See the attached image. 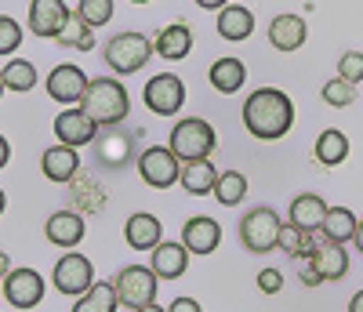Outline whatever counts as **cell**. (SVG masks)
<instances>
[{"label": "cell", "instance_id": "19", "mask_svg": "<svg viewBox=\"0 0 363 312\" xmlns=\"http://www.w3.org/2000/svg\"><path fill=\"white\" fill-rule=\"evenodd\" d=\"M153 258H149V269H153L160 279H178L182 272H186V265H189V251H186V243H167V240H160L153 251H149Z\"/></svg>", "mask_w": 363, "mask_h": 312}, {"label": "cell", "instance_id": "41", "mask_svg": "<svg viewBox=\"0 0 363 312\" xmlns=\"http://www.w3.org/2000/svg\"><path fill=\"white\" fill-rule=\"evenodd\" d=\"M349 312H363V291H356V294H352V301H349Z\"/></svg>", "mask_w": 363, "mask_h": 312}, {"label": "cell", "instance_id": "16", "mask_svg": "<svg viewBox=\"0 0 363 312\" xmlns=\"http://www.w3.org/2000/svg\"><path fill=\"white\" fill-rule=\"evenodd\" d=\"M306 40H309V26L301 15L287 11V15H277L269 22V44L277 51H298Z\"/></svg>", "mask_w": 363, "mask_h": 312}, {"label": "cell", "instance_id": "11", "mask_svg": "<svg viewBox=\"0 0 363 312\" xmlns=\"http://www.w3.org/2000/svg\"><path fill=\"white\" fill-rule=\"evenodd\" d=\"M0 287H4V301L15 308H37L44 301V276L37 269H11Z\"/></svg>", "mask_w": 363, "mask_h": 312}, {"label": "cell", "instance_id": "9", "mask_svg": "<svg viewBox=\"0 0 363 312\" xmlns=\"http://www.w3.org/2000/svg\"><path fill=\"white\" fill-rule=\"evenodd\" d=\"M142 99H145L149 113L174 116L182 106H186V84H182V77H174V73H157L153 80L145 84Z\"/></svg>", "mask_w": 363, "mask_h": 312}, {"label": "cell", "instance_id": "28", "mask_svg": "<svg viewBox=\"0 0 363 312\" xmlns=\"http://www.w3.org/2000/svg\"><path fill=\"white\" fill-rule=\"evenodd\" d=\"M55 40L66 44V48H77V51H91V48H95V26H87L77 11H69L62 33H58Z\"/></svg>", "mask_w": 363, "mask_h": 312}, {"label": "cell", "instance_id": "13", "mask_svg": "<svg viewBox=\"0 0 363 312\" xmlns=\"http://www.w3.org/2000/svg\"><path fill=\"white\" fill-rule=\"evenodd\" d=\"M69 18L66 0H29V29L40 40H55Z\"/></svg>", "mask_w": 363, "mask_h": 312}, {"label": "cell", "instance_id": "24", "mask_svg": "<svg viewBox=\"0 0 363 312\" xmlns=\"http://www.w3.org/2000/svg\"><path fill=\"white\" fill-rule=\"evenodd\" d=\"M207 80H211V87H215V91H222V95H236V91L244 87V80H247V66L240 58L225 55L218 62H211Z\"/></svg>", "mask_w": 363, "mask_h": 312}, {"label": "cell", "instance_id": "32", "mask_svg": "<svg viewBox=\"0 0 363 312\" xmlns=\"http://www.w3.org/2000/svg\"><path fill=\"white\" fill-rule=\"evenodd\" d=\"M313 243H316L313 233H306V229H298V225L287 222V225L280 229V243H277V247H280L284 255H291V258H309Z\"/></svg>", "mask_w": 363, "mask_h": 312}, {"label": "cell", "instance_id": "44", "mask_svg": "<svg viewBox=\"0 0 363 312\" xmlns=\"http://www.w3.org/2000/svg\"><path fill=\"white\" fill-rule=\"evenodd\" d=\"M11 272V265H8V255H0V276H8Z\"/></svg>", "mask_w": 363, "mask_h": 312}, {"label": "cell", "instance_id": "37", "mask_svg": "<svg viewBox=\"0 0 363 312\" xmlns=\"http://www.w3.org/2000/svg\"><path fill=\"white\" fill-rule=\"evenodd\" d=\"M258 291H262V294H280V291H284V272L262 269V272H258Z\"/></svg>", "mask_w": 363, "mask_h": 312}, {"label": "cell", "instance_id": "5", "mask_svg": "<svg viewBox=\"0 0 363 312\" xmlns=\"http://www.w3.org/2000/svg\"><path fill=\"white\" fill-rule=\"evenodd\" d=\"M280 229H284V222H280L277 211L255 207L240 218V243H244L251 255H269V251H277V243H280Z\"/></svg>", "mask_w": 363, "mask_h": 312}, {"label": "cell", "instance_id": "17", "mask_svg": "<svg viewBox=\"0 0 363 312\" xmlns=\"http://www.w3.org/2000/svg\"><path fill=\"white\" fill-rule=\"evenodd\" d=\"M40 171H44V178L48 182H73L77 178V171H80V156H77V149L73 145H51V149H44V156H40Z\"/></svg>", "mask_w": 363, "mask_h": 312}, {"label": "cell", "instance_id": "40", "mask_svg": "<svg viewBox=\"0 0 363 312\" xmlns=\"http://www.w3.org/2000/svg\"><path fill=\"white\" fill-rule=\"evenodd\" d=\"M8 160H11V145H8L4 135H0V167H8Z\"/></svg>", "mask_w": 363, "mask_h": 312}, {"label": "cell", "instance_id": "39", "mask_svg": "<svg viewBox=\"0 0 363 312\" xmlns=\"http://www.w3.org/2000/svg\"><path fill=\"white\" fill-rule=\"evenodd\" d=\"M229 4V0H196V8H203V11H222Z\"/></svg>", "mask_w": 363, "mask_h": 312}, {"label": "cell", "instance_id": "25", "mask_svg": "<svg viewBox=\"0 0 363 312\" xmlns=\"http://www.w3.org/2000/svg\"><path fill=\"white\" fill-rule=\"evenodd\" d=\"M182 189L193 193V196H207V193H215V185H218V171L215 164H211V156L207 160H189V164H182Z\"/></svg>", "mask_w": 363, "mask_h": 312}, {"label": "cell", "instance_id": "26", "mask_svg": "<svg viewBox=\"0 0 363 312\" xmlns=\"http://www.w3.org/2000/svg\"><path fill=\"white\" fill-rule=\"evenodd\" d=\"M356 225H359V218L349 207H330L327 218H323V225H320V236L335 240V243H352Z\"/></svg>", "mask_w": 363, "mask_h": 312}, {"label": "cell", "instance_id": "42", "mask_svg": "<svg viewBox=\"0 0 363 312\" xmlns=\"http://www.w3.org/2000/svg\"><path fill=\"white\" fill-rule=\"evenodd\" d=\"M352 243H356V251L363 255V218H359V225H356V236H352Z\"/></svg>", "mask_w": 363, "mask_h": 312}, {"label": "cell", "instance_id": "7", "mask_svg": "<svg viewBox=\"0 0 363 312\" xmlns=\"http://www.w3.org/2000/svg\"><path fill=\"white\" fill-rule=\"evenodd\" d=\"M138 174L149 189H171L182 174V160L167 149V145H149L138 156Z\"/></svg>", "mask_w": 363, "mask_h": 312}, {"label": "cell", "instance_id": "45", "mask_svg": "<svg viewBox=\"0 0 363 312\" xmlns=\"http://www.w3.org/2000/svg\"><path fill=\"white\" fill-rule=\"evenodd\" d=\"M4 207H8V196H4V189H0V214H4Z\"/></svg>", "mask_w": 363, "mask_h": 312}, {"label": "cell", "instance_id": "6", "mask_svg": "<svg viewBox=\"0 0 363 312\" xmlns=\"http://www.w3.org/2000/svg\"><path fill=\"white\" fill-rule=\"evenodd\" d=\"M157 284H160V276L149 265H128V269H120L116 279H113L120 305H128V308H142L149 301H157Z\"/></svg>", "mask_w": 363, "mask_h": 312}, {"label": "cell", "instance_id": "12", "mask_svg": "<svg viewBox=\"0 0 363 312\" xmlns=\"http://www.w3.org/2000/svg\"><path fill=\"white\" fill-rule=\"evenodd\" d=\"M306 265L323 279V284H330V279H342V276L349 272V255H345V247H342V243L320 236V240L313 243V251H309Z\"/></svg>", "mask_w": 363, "mask_h": 312}, {"label": "cell", "instance_id": "15", "mask_svg": "<svg viewBox=\"0 0 363 312\" xmlns=\"http://www.w3.org/2000/svg\"><path fill=\"white\" fill-rule=\"evenodd\" d=\"M182 243H186L189 255H215L222 243V225L211 214H196L182 225Z\"/></svg>", "mask_w": 363, "mask_h": 312}, {"label": "cell", "instance_id": "35", "mask_svg": "<svg viewBox=\"0 0 363 312\" xmlns=\"http://www.w3.org/2000/svg\"><path fill=\"white\" fill-rule=\"evenodd\" d=\"M22 44V26L11 15H0V55H15Z\"/></svg>", "mask_w": 363, "mask_h": 312}, {"label": "cell", "instance_id": "46", "mask_svg": "<svg viewBox=\"0 0 363 312\" xmlns=\"http://www.w3.org/2000/svg\"><path fill=\"white\" fill-rule=\"evenodd\" d=\"M0 99H4V80H0Z\"/></svg>", "mask_w": 363, "mask_h": 312}, {"label": "cell", "instance_id": "20", "mask_svg": "<svg viewBox=\"0 0 363 312\" xmlns=\"http://www.w3.org/2000/svg\"><path fill=\"white\" fill-rule=\"evenodd\" d=\"M327 200L320 196V193H301V196H294L291 200V218L287 222L291 225H298V229H306V233H320V225H323V218H327Z\"/></svg>", "mask_w": 363, "mask_h": 312}, {"label": "cell", "instance_id": "18", "mask_svg": "<svg viewBox=\"0 0 363 312\" xmlns=\"http://www.w3.org/2000/svg\"><path fill=\"white\" fill-rule=\"evenodd\" d=\"M84 214L80 211H55L51 218H48V225H44V233H48V240L55 243V247H66V251H73V247L84 240Z\"/></svg>", "mask_w": 363, "mask_h": 312}, {"label": "cell", "instance_id": "22", "mask_svg": "<svg viewBox=\"0 0 363 312\" xmlns=\"http://www.w3.org/2000/svg\"><path fill=\"white\" fill-rule=\"evenodd\" d=\"M255 33V11L244 4H225L218 11V37L229 44H244Z\"/></svg>", "mask_w": 363, "mask_h": 312}, {"label": "cell", "instance_id": "2", "mask_svg": "<svg viewBox=\"0 0 363 312\" xmlns=\"http://www.w3.org/2000/svg\"><path fill=\"white\" fill-rule=\"evenodd\" d=\"M80 109L95 120V128H116V123H124L128 113H131V95L120 80L99 77V80L87 84L84 99H80Z\"/></svg>", "mask_w": 363, "mask_h": 312}, {"label": "cell", "instance_id": "23", "mask_svg": "<svg viewBox=\"0 0 363 312\" xmlns=\"http://www.w3.org/2000/svg\"><path fill=\"white\" fill-rule=\"evenodd\" d=\"M153 51L160 58H167V62H182V58L193 51V29L182 26V22L164 26L160 33H157V40H153Z\"/></svg>", "mask_w": 363, "mask_h": 312}, {"label": "cell", "instance_id": "29", "mask_svg": "<svg viewBox=\"0 0 363 312\" xmlns=\"http://www.w3.org/2000/svg\"><path fill=\"white\" fill-rule=\"evenodd\" d=\"M0 80H4V91H33L37 87V66L26 58H11L4 69H0Z\"/></svg>", "mask_w": 363, "mask_h": 312}, {"label": "cell", "instance_id": "27", "mask_svg": "<svg viewBox=\"0 0 363 312\" xmlns=\"http://www.w3.org/2000/svg\"><path fill=\"white\" fill-rule=\"evenodd\" d=\"M316 160L323 164V167H338V164H345V156H349V138L338 131V128H327L320 138H316Z\"/></svg>", "mask_w": 363, "mask_h": 312}, {"label": "cell", "instance_id": "10", "mask_svg": "<svg viewBox=\"0 0 363 312\" xmlns=\"http://www.w3.org/2000/svg\"><path fill=\"white\" fill-rule=\"evenodd\" d=\"M87 73L80 66H69V62H62V66H55L44 80L48 87V99H55L58 106H80L84 91H87Z\"/></svg>", "mask_w": 363, "mask_h": 312}, {"label": "cell", "instance_id": "8", "mask_svg": "<svg viewBox=\"0 0 363 312\" xmlns=\"http://www.w3.org/2000/svg\"><path fill=\"white\" fill-rule=\"evenodd\" d=\"M55 287L62 291L66 298H80L95 287V265L91 258L77 255V251H66L62 258L55 262Z\"/></svg>", "mask_w": 363, "mask_h": 312}, {"label": "cell", "instance_id": "36", "mask_svg": "<svg viewBox=\"0 0 363 312\" xmlns=\"http://www.w3.org/2000/svg\"><path fill=\"white\" fill-rule=\"evenodd\" d=\"M338 77L349 84H363V51H345L338 58Z\"/></svg>", "mask_w": 363, "mask_h": 312}, {"label": "cell", "instance_id": "21", "mask_svg": "<svg viewBox=\"0 0 363 312\" xmlns=\"http://www.w3.org/2000/svg\"><path fill=\"white\" fill-rule=\"evenodd\" d=\"M124 240L128 247H135V251H153V247L164 240V229H160V218L157 214H131L128 222H124Z\"/></svg>", "mask_w": 363, "mask_h": 312}, {"label": "cell", "instance_id": "38", "mask_svg": "<svg viewBox=\"0 0 363 312\" xmlns=\"http://www.w3.org/2000/svg\"><path fill=\"white\" fill-rule=\"evenodd\" d=\"M167 312H203V308H200L196 298H174V301L167 305Z\"/></svg>", "mask_w": 363, "mask_h": 312}, {"label": "cell", "instance_id": "34", "mask_svg": "<svg viewBox=\"0 0 363 312\" xmlns=\"http://www.w3.org/2000/svg\"><path fill=\"white\" fill-rule=\"evenodd\" d=\"M77 15L87 22V26H106L113 18V0H80L77 4Z\"/></svg>", "mask_w": 363, "mask_h": 312}, {"label": "cell", "instance_id": "43", "mask_svg": "<svg viewBox=\"0 0 363 312\" xmlns=\"http://www.w3.org/2000/svg\"><path fill=\"white\" fill-rule=\"evenodd\" d=\"M135 312H167V308H160L157 301H149V305H142V308H135Z\"/></svg>", "mask_w": 363, "mask_h": 312}, {"label": "cell", "instance_id": "30", "mask_svg": "<svg viewBox=\"0 0 363 312\" xmlns=\"http://www.w3.org/2000/svg\"><path fill=\"white\" fill-rule=\"evenodd\" d=\"M120 298H116V287L113 284H95L87 294H80L73 301V312H116Z\"/></svg>", "mask_w": 363, "mask_h": 312}, {"label": "cell", "instance_id": "1", "mask_svg": "<svg viewBox=\"0 0 363 312\" xmlns=\"http://www.w3.org/2000/svg\"><path fill=\"white\" fill-rule=\"evenodd\" d=\"M294 123V102L280 87H258L244 102V128L258 142H277Z\"/></svg>", "mask_w": 363, "mask_h": 312}, {"label": "cell", "instance_id": "3", "mask_svg": "<svg viewBox=\"0 0 363 312\" xmlns=\"http://www.w3.org/2000/svg\"><path fill=\"white\" fill-rule=\"evenodd\" d=\"M218 145V135L215 128L203 120V116H182L174 128H171V138H167V149L178 156L182 164L189 160H207Z\"/></svg>", "mask_w": 363, "mask_h": 312}, {"label": "cell", "instance_id": "14", "mask_svg": "<svg viewBox=\"0 0 363 312\" xmlns=\"http://www.w3.org/2000/svg\"><path fill=\"white\" fill-rule=\"evenodd\" d=\"M55 135H58V142H62V145L80 149L87 142H95L99 128H95V120H91L80 106H69V109H62V113L55 116Z\"/></svg>", "mask_w": 363, "mask_h": 312}, {"label": "cell", "instance_id": "4", "mask_svg": "<svg viewBox=\"0 0 363 312\" xmlns=\"http://www.w3.org/2000/svg\"><path fill=\"white\" fill-rule=\"evenodd\" d=\"M149 55H153V40H149L145 33H135V29H128V33H116V37L106 40V48H102L106 66H109L116 77H131V73L145 69Z\"/></svg>", "mask_w": 363, "mask_h": 312}, {"label": "cell", "instance_id": "33", "mask_svg": "<svg viewBox=\"0 0 363 312\" xmlns=\"http://www.w3.org/2000/svg\"><path fill=\"white\" fill-rule=\"evenodd\" d=\"M320 95H323V102H327V106L345 109V106H352V99H356V84H349V80L335 77V80H327V84H323Z\"/></svg>", "mask_w": 363, "mask_h": 312}, {"label": "cell", "instance_id": "48", "mask_svg": "<svg viewBox=\"0 0 363 312\" xmlns=\"http://www.w3.org/2000/svg\"><path fill=\"white\" fill-rule=\"evenodd\" d=\"M0 298H4V287H0Z\"/></svg>", "mask_w": 363, "mask_h": 312}, {"label": "cell", "instance_id": "31", "mask_svg": "<svg viewBox=\"0 0 363 312\" xmlns=\"http://www.w3.org/2000/svg\"><path fill=\"white\" fill-rule=\"evenodd\" d=\"M215 196H218L222 207H236L240 200L247 196V174L222 171V174H218V185H215Z\"/></svg>", "mask_w": 363, "mask_h": 312}, {"label": "cell", "instance_id": "47", "mask_svg": "<svg viewBox=\"0 0 363 312\" xmlns=\"http://www.w3.org/2000/svg\"><path fill=\"white\" fill-rule=\"evenodd\" d=\"M131 4H149V0H131Z\"/></svg>", "mask_w": 363, "mask_h": 312}]
</instances>
